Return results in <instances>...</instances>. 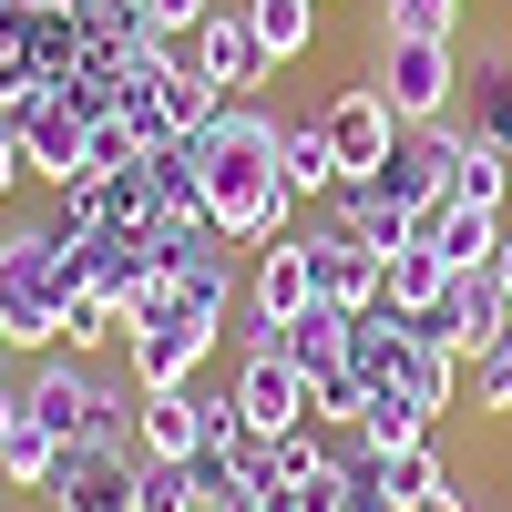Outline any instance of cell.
<instances>
[{"label":"cell","mask_w":512,"mask_h":512,"mask_svg":"<svg viewBox=\"0 0 512 512\" xmlns=\"http://www.w3.org/2000/svg\"><path fill=\"white\" fill-rule=\"evenodd\" d=\"M277 144H287V123L267 103H226L185 144L195 154V185H205V226H216L226 246H277V236L308 226V195L277 175Z\"/></svg>","instance_id":"obj_1"},{"label":"cell","mask_w":512,"mask_h":512,"mask_svg":"<svg viewBox=\"0 0 512 512\" xmlns=\"http://www.w3.org/2000/svg\"><path fill=\"white\" fill-rule=\"evenodd\" d=\"M205 11H226V0H144V21H154L164 41H185V31H195Z\"/></svg>","instance_id":"obj_31"},{"label":"cell","mask_w":512,"mask_h":512,"mask_svg":"<svg viewBox=\"0 0 512 512\" xmlns=\"http://www.w3.org/2000/svg\"><path fill=\"white\" fill-rule=\"evenodd\" d=\"M461 390H472V410L512 420V338H492L482 359H461Z\"/></svg>","instance_id":"obj_28"},{"label":"cell","mask_w":512,"mask_h":512,"mask_svg":"<svg viewBox=\"0 0 512 512\" xmlns=\"http://www.w3.org/2000/svg\"><path fill=\"white\" fill-rule=\"evenodd\" d=\"M359 410H369L359 369H328V379H308V431H359Z\"/></svg>","instance_id":"obj_27"},{"label":"cell","mask_w":512,"mask_h":512,"mask_svg":"<svg viewBox=\"0 0 512 512\" xmlns=\"http://www.w3.org/2000/svg\"><path fill=\"white\" fill-rule=\"evenodd\" d=\"M441 287H451V267H441V256H431V246H400L390 267H379V308H400V318H420V308H431Z\"/></svg>","instance_id":"obj_24"},{"label":"cell","mask_w":512,"mask_h":512,"mask_svg":"<svg viewBox=\"0 0 512 512\" xmlns=\"http://www.w3.org/2000/svg\"><path fill=\"white\" fill-rule=\"evenodd\" d=\"M410 338H420V349H451V359H482L492 338H512V297H502V277H492V267H451V287L410 318Z\"/></svg>","instance_id":"obj_5"},{"label":"cell","mask_w":512,"mask_h":512,"mask_svg":"<svg viewBox=\"0 0 512 512\" xmlns=\"http://www.w3.org/2000/svg\"><path fill=\"white\" fill-rule=\"evenodd\" d=\"M144 451H62L52 472V502L62 512H144Z\"/></svg>","instance_id":"obj_13"},{"label":"cell","mask_w":512,"mask_h":512,"mask_svg":"<svg viewBox=\"0 0 512 512\" xmlns=\"http://www.w3.org/2000/svg\"><path fill=\"white\" fill-rule=\"evenodd\" d=\"M420 512H482V502H472V492H461V482H441V492H431V502H420Z\"/></svg>","instance_id":"obj_32"},{"label":"cell","mask_w":512,"mask_h":512,"mask_svg":"<svg viewBox=\"0 0 512 512\" xmlns=\"http://www.w3.org/2000/svg\"><path fill=\"white\" fill-rule=\"evenodd\" d=\"M185 52H195V72L216 82L226 103H256V82L277 72V62H267V41L246 31V11H236V0H226V11H205V21L185 31Z\"/></svg>","instance_id":"obj_12"},{"label":"cell","mask_w":512,"mask_h":512,"mask_svg":"<svg viewBox=\"0 0 512 512\" xmlns=\"http://www.w3.org/2000/svg\"><path fill=\"white\" fill-rule=\"evenodd\" d=\"M451 164H461V123H451V113H441V123H400L390 164H379V195L410 205V216H431V205L451 195Z\"/></svg>","instance_id":"obj_10"},{"label":"cell","mask_w":512,"mask_h":512,"mask_svg":"<svg viewBox=\"0 0 512 512\" xmlns=\"http://www.w3.org/2000/svg\"><path fill=\"white\" fill-rule=\"evenodd\" d=\"M246 11V31L267 41V62L287 72V62H308V41H318V0H236Z\"/></svg>","instance_id":"obj_19"},{"label":"cell","mask_w":512,"mask_h":512,"mask_svg":"<svg viewBox=\"0 0 512 512\" xmlns=\"http://www.w3.org/2000/svg\"><path fill=\"white\" fill-rule=\"evenodd\" d=\"M11 175H21V144H11V134H0V195H11Z\"/></svg>","instance_id":"obj_33"},{"label":"cell","mask_w":512,"mask_h":512,"mask_svg":"<svg viewBox=\"0 0 512 512\" xmlns=\"http://www.w3.org/2000/svg\"><path fill=\"white\" fill-rule=\"evenodd\" d=\"M277 349H287L297 369H308V379H328V369H349V308H328V297H318V308L297 318V328H277Z\"/></svg>","instance_id":"obj_21"},{"label":"cell","mask_w":512,"mask_h":512,"mask_svg":"<svg viewBox=\"0 0 512 512\" xmlns=\"http://www.w3.org/2000/svg\"><path fill=\"white\" fill-rule=\"evenodd\" d=\"M52 472H62V441L41 420H11L0 431V492H52Z\"/></svg>","instance_id":"obj_23"},{"label":"cell","mask_w":512,"mask_h":512,"mask_svg":"<svg viewBox=\"0 0 512 512\" xmlns=\"http://www.w3.org/2000/svg\"><path fill=\"white\" fill-rule=\"evenodd\" d=\"M461 82H472V123H461V134H482L492 154H512V62L502 52H472Z\"/></svg>","instance_id":"obj_20"},{"label":"cell","mask_w":512,"mask_h":512,"mask_svg":"<svg viewBox=\"0 0 512 512\" xmlns=\"http://www.w3.org/2000/svg\"><path fill=\"white\" fill-rule=\"evenodd\" d=\"M113 338H123V308H113V297H93V287H82V297H72V318H62V349H72V359H103Z\"/></svg>","instance_id":"obj_26"},{"label":"cell","mask_w":512,"mask_h":512,"mask_svg":"<svg viewBox=\"0 0 512 512\" xmlns=\"http://www.w3.org/2000/svg\"><path fill=\"white\" fill-rule=\"evenodd\" d=\"M226 400H236V420L256 441H297V431H308V369H297L287 349H246Z\"/></svg>","instance_id":"obj_9"},{"label":"cell","mask_w":512,"mask_h":512,"mask_svg":"<svg viewBox=\"0 0 512 512\" xmlns=\"http://www.w3.org/2000/svg\"><path fill=\"white\" fill-rule=\"evenodd\" d=\"M0 134H11L21 144V175H41V185H82V175H93V123H82L62 93H41L31 113H11V123H0Z\"/></svg>","instance_id":"obj_8"},{"label":"cell","mask_w":512,"mask_h":512,"mask_svg":"<svg viewBox=\"0 0 512 512\" xmlns=\"http://www.w3.org/2000/svg\"><path fill=\"white\" fill-rule=\"evenodd\" d=\"M318 308V277H308V246L277 236V246H256V267H246V349H277V328H297Z\"/></svg>","instance_id":"obj_6"},{"label":"cell","mask_w":512,"mask_h":512,"mask_svg":"<svg viewBox=\"0 0 512 512\" xmlns=\"http://www.w3.org/2000/svg\"><path fill=\"white\" fill-rule=\"evenodd\" d=\"M175 287H185V308H195V318H216V328L246 308V277H236V246H226V236L185 246V256H175Z\"/></svg>","instance_id":"obj_18"},{"label":"cell","mask_w":512,"mask_h":512,"mask_svg":"<svg viewBox=\"0 0 512 512\" xmlns=\"http://www.w3.org/2000/svg\"><path fill=\"white\" fill-rule=\"evenodd\" d=\"M328 226H349L379 267H390L400 246H420V216H410V205H390L379 185H338V195H328Z\"/></svg>","instance_id":"obj_17"},{"label":"cell","mask_w":512,"mask_h":512,"mask_svg":"<svg viewBox=\"0 0 512 512\" xmlns=\"http://www.w3.org/2000/svg\"><path fill=\"white\" fill-rule=\"evenodd\" d=\"M369 82H379V103H390L400 123H441L451 93H461V41L451 31H379Z\"/></svg>","instance_id":"obj_4"},{"label":"cell","mask_w":512,"mask_h":512,"mask_svg":"<svg viewBox=\"0 0 512 512\" xmlns=\"http://www.w3.org/2000/svg\"><path fill=\"white\" fill-rule=\"evenodd\" d=\"M93 287V267H82V236L72 226H11L0 236V349H62V318L72 297Z\"/></svg>","instance_id":"obj_2"},{"label":"cell","mask_w":512,"mask_h":512,"mask_svg":"<svg viewBox=\"0 0 512 512\" xmlns=\"http://www.w3.org/2000/svg\"><path fill=\"white\" fill-rule=\"evenodd\" d=\"M379 31H451L461 41V0H390V21Z\"/></svg>","instance_id":"obj_30"},{"label":"cell","mask_w":512,"mask_h":512,"mask_svg":"<svg viewBox=\"0 0 512 512\" xmlns=\"http://www.w3.org/2000/svg\"><path fill=\"white\" fill-rule=\"evenodd\" d=\"M328 154H338V185H379V164H390V144H400V113L379 103V82H349L328 113Z\"/></svg>","instance_id":"obj_11"},{"label":"cell","mask_w":512,"mask_h":512,"mask_svg":"<svg viewBox=\"0 0 512 512\" xmlns=\"http://www.w3.org/2000/svg\"><path fill=\"white\" fill-rule=\"evenodd\" d=\"M277 175L308 195V205H328L338 195V154H328V123L308 113V123H287V144H277Z\"/></svg>","instance_id":"obj_22"},{"label":"cell","mask_w":512,"mask_h":512,"mask_svg":"<svg viewBox=\"0 0 512 512\" xmlns=\"http://www.w3.org/2000/svg\"><path fill=\"white\" fill-rule=\"evenodd\" d=\"M144 512H205V492H195V472L185 461H144V492H134Z\"/></svg>","instance_id":"obj_29"},{"label":"cell","mask_w":512,"mask_h":512,"mask_svg":"<svg viewBox=\"0 0 512 512\" xmlns=\"http://www.w3.org/2000/svg\"><path fill=\"white\" fill-rule=\"evenodd\" d=\"M451 482V461L431 451V441H400V451H369V441H349V512H420Z\"/></svg>","instance_id":"obj_7"},{"label":"cell","mask_w":512,"mask_h":512,"mask_svg":"<svg viewBox=\"0 0 512 512\" xmlns=\"http://www.w3.org/2000/svg\"><path fill=\"white\" fill-rule=\"evenodd\" d=\"M134 451L144 461H195L205 451V390L185 379V390H144L134 400Z\"/></svg>","instance_id":"obj_15"},{"label":"cell","mask_w":512,"mask_h":512,"mask_svg":"<svg viewBox=\"0 0 512 512\" xmlns=\"http://www.w3.org/2000/svg\"><path fill=\"white\" fill-rule=\"evenodd\" d=\"M420 246H431L441 267H492V246H502V205H461V195H441L431 216H420Z\"/></svg>","instance_id":"obj_16"},{"label":"cell","mask_w":512,"mask_h":512,"mask_svg":"<svg viewBox=\"0 0 512 512\" xmlns=\"http://www.w3.org/2000/svg\"><path fill=\"white\" fill-rule=\"evenodd\" d=\"M216 318H195L185 308V287H175V267H164L134 308H123V379H134V390H185V379L216 359Z\"/></svg>","instance_id":"obj_3"},{"label":"cell","mask_w":512,"mask_h":512,"mask_svg":"<svg viewBox=\"0 0 512 512\" xmlns=\"http://www.w3.org/2000/svg\"><path fill=\"white\" fill-rule=\"evenodd\" d=\"M297 246H308V277H318V297L328 308H379V256L349 236V226H297Z\"/></svg>","instance_id":"obj_14"},{"label":"cell","mask_w":512,"mask_h":512,"mask_svg":"<svg viewBox=\"0 0 512 512\" xmlns=\"http://www.w3.org/2000/svg\"><path fill=\"white\" fill-rule=\"evenodd\" d=\"M451 195H461V205H502V195H512V154H492L482 134H461V164H451Z\"/></svg>","instance_id":"obj_25"}]
</instances>
